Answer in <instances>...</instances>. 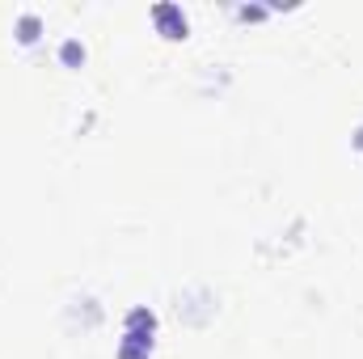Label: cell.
<instances>
[{"instance_id": "1", "label": "cell", "mask_w": 363, "mask_h": 359, "mask_svg": "<svg viewBox=\"0 0 363 359\" xmlns=\"http://www.w3.org/2000/svg\"><path fill=\"white\" fill-rule=\"evenodd\" d=\"M152 26H157V34H161V38H169V43H182V38L190 34V21H186L182 4H169V0L152 4Z\"/></svg>"}, {"instance_id": "4", "label": "cell", "mask_w": 363, "mask_h": 359, "mask_svg": "<svg viewBox=\"0 0 363 359\" xmlns=\"http://www.w3.org/2000/svg\"><path fill=\"white\" fill-rule=\"evenodd\" d=\"M13 34H17V43H21V47H34V43L43 38V17H38V13H21Z\"/></svg>"}, {"instance_id": "7", "label": "cell", "mask_w": 363, "mask_h": 359, "mask_svg": "<svg viewBox=\"0 0 363 359\" xmlns=\"http://www.w3.org/2000/svg\"><path fill=\"white\" fill-rule=\"evenodd\" d=\"M351 144H355V148L363 153V127H355V136H351Z\"/></svg>"}, {"instance_id": "5", "label": "cell", "mask_w": 363, "mask_h": 359, "mask_svg": "<svg viewBox=\"0 0 363 359\" xmlns=\"http://www.w3.org/2000/svg\"><path fill=\"white\" fill-rule=\"evenodd\" d=\"M85 60H89V51H85L81 38H64L60 43V64L64 68H85Z\"/></svg>"}, {"instance_id": "2", "label": "cell", "mask_w": 363, "mask_h": 359, "mask_svg": "<svg viewBox=\"0 0 363 359\" xmlns=\"http://www.w3.org/2000/svg\"><path fill=\"white\" fill-rule=\"evenodd\" d=\"M123 330H127V334H157V313H152L148 304H135V309H127Z\"/></svg>"}, {"instance_id": "3", "label": "cell", "mask_w": 363, "mask_h": 359, "mask_svg": "<svg viewBox=\"0 0 363 359\" xmlns=\"http://www.w3.org/2000/svg\"><path fill=\"white\" fill-rule=\"evenodd\" d=\"M152 334H127L123 330V343H118V359H152Z\"/></svg>"}, {"instance_id": "6", "label": "cell", "mask_w": 363, "mask_h": 359, "mask_svg": "<svg viewBox=\"0 0 363 359\" xmlns=\"http://www.w3.org/2000/svg\"><path fill=\"white\" fill-rule=\"evenodd\" d=\"M237 17H241V21H267V17H271V9H267V4H241V9H237Z\"/></svg>"}]
</instances>
